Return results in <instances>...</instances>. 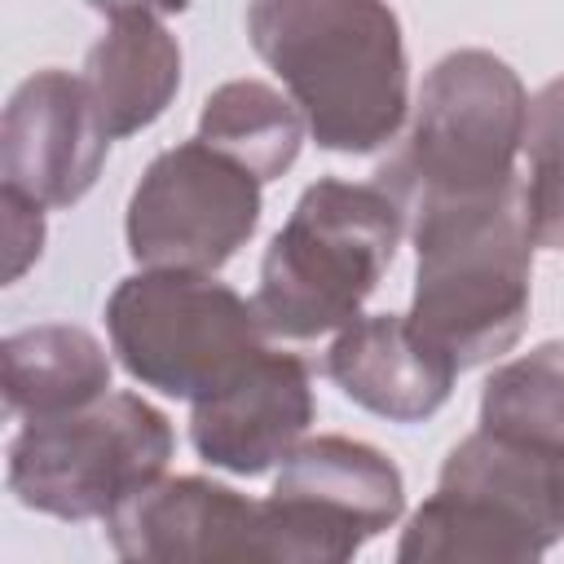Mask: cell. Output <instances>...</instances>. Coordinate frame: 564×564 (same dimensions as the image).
<instances>
[{"label":"cell","instance_id":"obj_13","mask_svg":"<svg viewBox=\"0 0 564 564\" xmlns=\"http://www.w3.org/2000/svg\"><path fill=\"white\" fill-rule=\"evenodd\" d=\"M110 383L101 348L84 330H31L9 344V405L31 419L88 405Z\"/></svg>","mask_w":564,"mask_h":564},{"label":"cell","instance_id":"obj_12","mask_svg":"<svg viewBox=\"0 0 564 564\" xmlns=\"http://www.w3.org/2000/svg\"><path fill=\"white\" fill-rule=\"evenodd\" d=\"M181 53L150 13L115 18V35L101 40L88 57V97L110 137H123L150 123L176 88Z\"/></svg>","mask_w":564,"mask_h":564},{"label":"cell","instance_id":"obj_7","mask_svg":"<svg viewBox=\"0 0 564 564\" xmlns=\"http://www.w3.org/2000/svg\"><path fill=\"white\" fill-rule=\"evenodd\" d=\"M256 172L212 141H189L163 154L128 216L137 260L154 269H216L256 229L260 189Z\"/></svg>","mask_w":564,"mask_h":564},{"label":"cell","instance_id":"obj_16","mask_svg":"<svg viewBox=\"0 0 564 564\" xmlns=\"http://www.w3.org/2000/svg\"><path fill=\"white\" fill-rule=\"evenodd\" d=\"M533 176L524 189V225L542 247H564V79H555L524 123Z\"/></svg>","mask_w":564,"mask_h":564},{"label":"cell","instance_id":"obj_8","mask_svg":"<svg viewBox=\"0 0 564 564\" xmlns=\"http://www.w3.org/2000/svg\"><path fill=\"white\" fill-rule=\"evenodd\" d=\"M401 507V480L366 445L317 441L291 454L273 502L264 507L269 533L278 529L282 555H348L361 533L388 524Z\"/></svg>","mask_w":564,"mask_h":564},{"label":"cell","instance_id":"obj_1","mask_svg":"<svg viewBox=\"0 0 564 564\" xmlns=\"http://www.w3.org/2000/svg\"><path fill=\"white\" fill-rule=\"evenodd\" d=\"M251 40L322 145L370 150L405 110V57L383 0H251Z\"/></svg>","mask_w":564,"mask_h":564},{"label":"cell","instance_id":"obj_17","mask_svg":"<svg viewBox=\"0 0 564 564\" xmlns=\"http://www.w3.org/2000/svg\"><path fill=\"white\" fill-rule=\"evenodd\" d=\"M97 9H110L115 18H128V13H172V9H185V0H93Z\"/></svg>","mask_w":564,"mask_h":564},{"label":"cell","instance_id":"obj_14","mask_svg":"<svg viewBox=\"0 0 564 564\" xmlns=\"http://www.w3.org/2000/svg\"><path fill=\"white\" fill-rule=\"evenodd\" d=\"M203 141L234 154L260 181L282 172L300 150V119L260 84H229L203 110Z\"/></svg>","mask_w":564,"mask_h":564},{"label":"cell","instance_id":"obj_5","mask_svg":"<svg viewBox=\"0 0 564 564\" xmlns=\"http://www.w3.org/2000/svg\"><path fill=\"white\" fill-rule=\"evenodd\" d=\"M524 123L520 84L502 62L485 53L445 57L423 88L410 150L383 176L414 207L498 194L511 185V154Z\"/></svg>","mask_w":564,"mask_h":564},{"label":"cell","instance_id":"obj_6","mask_svg":"<svg viewBox=\"0 0 564 564\" xmlns=\"http://www.w3.org/2000/svg\"><path fill=\"white\" fill-rule=\"evenodd\" d=\"M167 423L137 397H110L93 410L31 419L13 445V485L22 502L57 516L115 511L145 489L167 458Z\"/></svg>","mask_w":564,"mask_h":564},{"label":"cell","instance_id":"obj_15","mask_svg":"<svg viewBox=\"0 0 564 564\" xmlns=\"http://www.w3.org/2000/svg\"><path fill=\"white\" fill-rule=\"evenodd\" d=\"M485 427L538 449L564 454V348H538L507 366L485 392Z\"/></svg>","mask_w":564,"mask_h":564},{"label":"cell","instance_id":"obj_9","mask_svg":"<svg viewBox=\"0 0 564 564\" xmlns=\"http://www.w3.org/2000/svg\"><path fill=\"white\" fill-rule=\"evenodd\" d=\"M106 137L88 84L57 70L31 79L9 110V189L31 203L79 198L106 154Z\"/></svg>","mask_w":564,"mask_h":564},{"label":"cell","instance_id":"obj_10","mask_svg":"<svg viewBox=\"0 0 564 564\" xmlns=\"http://www.w3.org/2000/svg\"><path fill=\"white\" fill-rule=\"evenodd\" d=\"M313 405L304 366L295 357L260 352L238 379L203 397L194 410V441L207 463L234 471H264L304 432Z\"/></svg>","mask_w":564,"mask_h":564},{"label":"cell","instance_id":"obj_2","mask_svg":"<svg viewBox=\"0 0 564 564\" xmlns=\"http://www.w3.org/2000/svg\"><path fill=\"white\" fill-rule=\"evenodd\" d=\"M419 291L414 330L458 366L502 352L524 317L529 225L516 181L485 198L419 207Z\"/></svg>","mask_w":564,"mask_h":564},{"label":"cell","instance_id":"obj_4","mask_svg":"<svg viewBox=\"0 0 564 564\" xmlns=\"http://www.w3.org/2000/svg\"><path fill=\"white\" fill-rule=\"evenodd\" d=\"M260 313L198 269L132 278L110 300V330L128 370L172 397H212L238 379L260 348Z\"/></svg>","mask_w":564,"mask_h":564},{"label":"cell","instance_id":"obj_11","mask_svg":"<svg viewBox=\"0 0 564 564\" xmlns=\"http://www.w3.org/2000/svg\"><path fill=\"white\" fill-rule=\"evenodd\" d=\"M454 366L458 361L445 348H436L414 330V322L401 317L357 322L326 357V370L344 383L348 397L392 419L432 414L449 392Z\"/></svg>","mask_w":564,"mask_h":564},{"label":"cell","instance_id":"obj_3","mask_svg":"<svg viewBox=\"0 0 564 564\" xmlns=\"http://www.w3.org/2000/svg\"><path fill=\"white\" fill-rule=\"evenodd\" d=\"M401 234L397 203L370 185H313L264 256L256 313L278 335H322L352 322Z\"/></svg>","mask_w":564,"mask_h":564}]
</instances>
